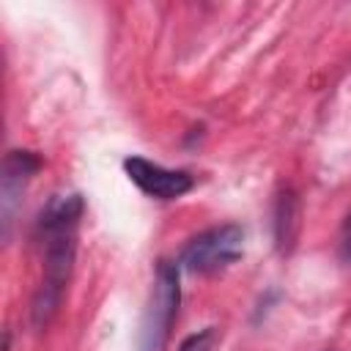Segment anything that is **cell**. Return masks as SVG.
<instances>
[{
  "mask_svg": "<svg viewBox=\"0 0 351 351\" xmlns=\"http://www.w3.org/2000/svg\"><path fill=\"white\" fill-rule=\"evenodd\" d=\"M299 197L293 189H280L277 200H274V241L280 252H291L299 236Z\"/></svg>",
  "mask_w": 351,
  "mask_h": 351,
  "instance_id": "8992f818",
  "label": "cell"
},
{
  "mask_svg": "<svg viewBox=\"0 0 351 351\" xmlns=\"http://www.w3.org/2000/svg\"><path fill=\"white\" fill-rule=\"evenodd\" d=\"M178 304H181L178 263L162 258L156 263V280H154L151 302H148L143 324H140V351H165V343L170 337V326L178 315Z\"/></svg>",
  "mask_w": 351,
  "mask_h": 351,
  "instance_id": "7a4b0ae2",
  "label": "cell"
},
{
  "mask_svg": "<svg viewBox=\"0 0 351 351\" xmlns=\"http://www.w3.org/2000/svg\"><path fill=\"white\" fill-rule=\"evenodd\" d=\"M214 337H217L214 326H206V329H200V332H195V335L184 337V343L178 346V351H211Z\"/></svg>",
  "mask_w": 351,
  "mask_h": 351,
  "instance_id": "52a82bcc",
  "label": "cell"
},
{
  "mask_svg": "<svg viewBox=\"0 0 351 351\" xmlns=\"http://www.w3.org/2000/svg\"><path fill=\"white\" fill-rule=\"evenodd\" d=\"M85 211L80 192L52 195L36 219V233L41 241V282L30 302V324L36 332H44L60 310L74 255H77V225Z\"/></svg>",
  "mask_w": 351,
  "mask_h": 351,
  "instance_id": "6da1fadb",
  "label": "cell"
},
{
  "mask_svg": "<svg viewBox=\"0 0 351 351\" xmlns=\"http://www.w3.org/2000/svg\"><path fill=\"white\" fill-rule=\"evenodd\" d=\"M123 170L148 197H156V200H176V197L186 195L195 186L192 173L162 167V165H156L145 156H126Z\"/></svg>",
  "mask_w": 351,
  "mask_h": 351,
  "instance_id": "5b68a950",
  "label": "cell"
},
{
  "mask_svg": "<svg viewBox=\"0 0 351 351\" xmlns=\"http://www.w3.org/2000/svg\"><path fill=\"white\" fill-rule=\"evenodd\" d=\"M244 228L225 222L192 236L181 250V266L192 274H217L241 258Z\"/></svg>",
  "mask_w": 351,
  "mask_h": 351,
  "instance_id": "3957f363",
  "label": "cell"
},
{
  "mask_svg": "<svg viewBox=\"0 0 351 351\" xmlns=\"http://www.w3.org/2000/svg\"><path fill=\"white\" fill-rule=\"evenodd\" d=\"M41 159L33 151L11 148L3 159V178H0V211H3V239L8 241L11 225L16 217V208L22 203V192L30 184V178L38 173Z\"/></svg>",
  "mask_w": 351,
  "mask_h": 351,
  "instance_id": "277c9868",
  "label": "cell"
},
{
  "mask_svg": "<svg viewBox=\"0 0 351 351\" xmlns=\"http://www.w3.org/2000/svg\"><path fill=\"white\" fill-rule=\"evenodd\" d=\"M340 258L351 261V214L346 217V222L340 228Z\"/></svg>",
  "mask_w": 351,
  "mask_h": 351,
  "instance_id": "ba28073f",
  "label": "cell"
}]
</instances>
